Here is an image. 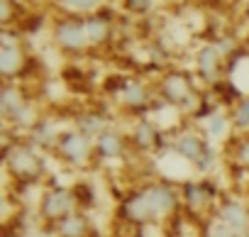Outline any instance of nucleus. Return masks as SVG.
Here are the masks:
<instances>
[{"label":"nucleus","instance_id":"nucleus-1","mask_svg":"<svg viewBox=\"0 0 249 237\" xmlns=\"http://www.w3.org/2000/svg\"><path fill=\"white\" fill-rule=\"evenodd\" d=\"M56 39L64 47H69V49H81L83 42L88 39L86 37V25H81V22H61L59 30H56Z\"/></svg>","mask_w":249,"mask_h":237},{"label":"nucleus","instance_id":"nucleus-2","mask_svg":"<svg viewBox=\"0 0 249 237\" xmlns=\"http://www.w3.org/2000/svg\"><path fill=\"white\" fill-rule=\"evenodd\" d=\"M61 152H64L69 159L81 162V159H86V154H88V140H86L83 135H78V132L66 135V137L61 140Z\"/></svg>","mask_w":249,"mask_h":237},{"label":"nucleus","instance_id":"nucleus-3","mask_svg":"<svg viewBox=\"0 0 249 237\" xmlns=\"http://www.w3.org/2000/svg\"><path fill=\"white\" fill-rule=\"evenodd\" d=\"M144 201H147V205H149V210H166V208H171V193L164 188V186H159V188H152L147 196H144Z\"/></svg>","mask_w":249,"mask_h":237},{"label":"nucleus","instance_id":"nucleus-4","mask_svg":"<svg viewBox=\"0 0 249 237\" xmlns=\"http://www.w3.org/2000/svg\"><path fill=\"white\" fill-rule=\"evenodd\" d=\"M20 49L18 47H3V52H0V69H3V73H15L20 69Z\"/></svg>","mask_w":249,"mask_h":237},{"label":"nucleus","instance_id":"nucleus-5","mask_svg":"<svg viewBox=\"0 0 249 237\" xmlns=\"http://www.w3.org/2000/svg\"><path fill=\"white\" fill-rule=\"evenodd\" d=\"M178 152L186 154V157L193 159V162H200V159H203V145H200V140H196V137H183V140H178Z\"/></svg>","mask_w":249,"mask_h":237},{"label":"nucleus","instance_id":"nucleus-6","mask_svg":"<svg viewBox=\"0 0 249 237\" xmlns=\"http://www.w3.org/2000/svg\"><path fill=\"white\" fill-rule=\"evenodd\" d=\"M120 137L117 135H100V140H98V152L103 154V157H115L117 152H120Z\"/></svg>","mask_w":249,"mask_h":237},{"label":"nucleus","instance_id":"nucleus-7","mask_svg":"<svg viewBox=\"0 0 249 237\" xmlns=\"http://www.w3.org/2000/svg\"><path fill=\"white\" fill-rule=\"evenodd\" d=\"M166 93H169L171 100H183V98L188 95V86L183 83L181 76H171V78L166 81Z\"/></svg>","mask_w":249,"mask_h":237},{"label":"nucleus","instance_id":"nucleus-8","mask_svg":"<svg viewBox=\"0 0 249 237\" xmlns=\"http://www.w3.org/2000/svg\"><path fill=\"white\" fill-rule=\"evenodd\" d=\"M200 69L205 76H213L215 69H217V49L215 47H208L200 52Z\"/></svg>","mask_w":249,"mask_h":237},{"label":"nucleus","instance_id":"nucleus-9","mask_svg":"<svg viewBox=\"0 0 249 237\" xmlns=\"http://www.w3.org/2000/svg\"><path fill=\"white\" fill-rule=\"evenodd\" d=\"M105 35H107V25L103 20H90L86 25V37L90 42H100V39H105Z\"/></svg>","mask_w":249,"mask_h":237},{"label":"nucleus","instance_id":"nucleus-10","mask_svg":"<svg viewBox=\"0 0 249 237\" xmlns=\"http://www.w3.org/2000/svg\"><path fill=\"white\" fill-rule=\"evenodd\" d=\"M135 140H137L142 147H149V145L157 140V130H154V125H149V123H142V125L135 130Z\"/></svg>","mask_w":249,"mask_h":237},{"label":"nucleus","instance_id":"nucleus-11","mask_svg":"<svg viewBox=\"0 0 249 237\" xmlns=\"http://www.w3.org/2000/svg\"><path fill=\"white\" fill-rule=\"evenodd\" d=\"M124 98H127V103H132V105H142L147 100V93L140 83H127L124 86Z\"/></svg>","mask_w":249,"mask_h":237},{"label":"nucleus","instance_id":"nucleus-12","mask_svg":"<svg viewBox=\"0 0 249 237\" xmlns=\"http://www.w3.org/2000/svg\"><path fill=\"white\" fill-rule=\"evenodd\" d=\"M20 108H22L20 95H18L13 88H8V91L3 93V110H5V112H20Z\"/></svg>","mask_w":249,"mask_h":237},{"label":"nucleus","instance_id":"nucleus-13","mask_svg":"<svg viewBox=\"0 0 249 237\" xmlns=\"http://www.w3.org/2000/svg\"><path fill=\"white\" fill-rule=\"evenodd\" d=\"M61 3L71 10H93L98 5V0H61Z\"/></svg>","mask_w":249,"mask_h":237},{"label":"nucleus","instance_id":"nucleus-14","mask_svg":"<svg viewBox=\"0 0 249 237\" xmlns=\"http://www.w3.org/2000/svg\"><path fill=\"white\" fill-rule=\"evenodd\" d=\"M225 218H227L230 225H242V222H244V210H242L239 205H230L227 213H225Z\"/></svg>","mask_w":249,"mask_h":237},{"label":"nucleus","instance_id":"nucleus-15","mask_svg":"<svg viewBox=\"0 0 249 237\" xmlns=\"http://www.w3.org/2000/svg\"><path fill=\"white\" fill-rule=\"evenodd\" d=\"M83 130L86 132H100L103 130V120H100V117H86V120H83Z\"/></svg>","mask_w":249,"mask_h":237},{"label":"nucleus","instance_id":"nucleus-16","mask_svg":"<svg viewBox=\"0 0 249 237\" xmlns=\"http://www.w3.org/2000/svg\"><path fill=\"white\" fill-rule=\"evenodd\" d=\"M210 135H222V130H225V120H222V117H213V120H210Z\"/></svg>","mask_w":249,"mask_h":237},{"label":"nucleus","instance_id":"nucleus-17","mask_svg":"<svg viewBox=\"0 0 249 237\" xmlns=\"http://www.w3.org/2000/svg\"><path fill=\"white\" fill-rule=\"evenodd\" d=\"M237 120H239V125H249V103H244L237 110Z\"/></svg>","mask_w":249,"mask_h":237},{"label":"nucleus","instance_id":"nucleus-18","mask_svg":"<svg viewBox=\"0 0 249 237\" xmlns=\"http://www.w3.org/2000/svg\"><path fill=\"white\" fill-rule=\"evenodd\" d=\"M127 3H130L132 10H140V13H142V10H147V8L152 5V0H127Z\"/></svg>","mask_w":249,"mask_h":237}]
</instances>
